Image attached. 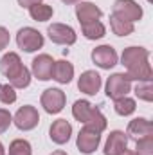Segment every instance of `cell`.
Here are the masks:
<instances>
[{"label":"cell","instance_id":"6da1fadb","mask_svg":"<svg viewBox=\"0 0 153 155\" xmlns=\"http://www.w3.org/2000/svg\"><path fill=\"white\" fill-rule=\"evenodd\" d=\"M148 49L142 47H128L124 49L121 61L128 69V79H137V81H151V67L148 63Z\"/></svg>","mask_w":153,"mask_h":155},{"label":"cell","instance_id":"7a4b0ae2","mask_svg":"<svg viewBox=\"0 0 153 155\" xmlns=\"http://www.w3.org/2000/svg\"><path fill=\"white\" fill-rule=\"evenodd\" d=\"M72 116L76 117L79 123H85L86 128H92L99 134L106 130V117L101 114L99 108L92 107L88 101H83V99L76 101L74 107H72Z\"/></svg>","mask_w":153,"mask_h":155},{"label":"cell","instance_id":"3957f363","mask_svg":"<svg viewBox=\"0 0 153 155\" xmlns=\"http://www.w3.org/2000/svg\"><path fill=\"white\" fill-rule=\"evenodd\" d=\"M16 43L22 51L34 52V51L43 47V35L36 29H33V27H24L16 35Z\"/></svg>","mask_w":153,"mask_h":155},{"label":"cell","instance_id":"277c9868","mask_svg":"<svg viewBox=\"0 0 153 155\" xmlns=\"http://www.w3.org/2000/svg\"><path fill=\"white\" fill-rule=\"evenodd\" d=\"M112 15L126 20V22H137L142 18V7L135 0H115Z\"/></svg>","mask_w":153,"mask_h":155},{"label":"cell","instance_id":"5b68a950","mask_svg":"<svg viewBox=\"0 0 153 155\" xmlns=\"http://www.w3.org/2000/svg\"><path fill=\"white\" fill-rule=\"evenodd\" d=\"M99 143H101V134H99V132H96V130H92V128H86V126L79 130L76 144H77V150H79L81 153H85V155L94 153V152L97 150Z\"/></svg>","mask_w":153,"mask_h":155},{"label":"cell","instance_id":"8992f818","mask_svg":"<svg viewBox=\"0 0 153 155\" xmlns=\"http://www.w3.org/2000/svg\"><path fill=\"white\" fill-rule=\"evenodd\" d=\"M132 90V81L128 79L126 74H112L106 81V96L110 99H119L124 97Z\"/></svg>","mask_w":153,"mask_h":155},{"label":"cell","instance_id":"52a82bcc","mask_svg":"<svg viewBox=\"0 0 153 155\" xmlns=\"http://www.w3.org/2000/svg\"><path fill=\"white\" fill-rule=\"evenodd\" d=\"M13 121H15V124H16L18 130H24V132L33 130V128L38 126V123H40L38 110H36L34 107H31V105L20 107L18 112L15 114V119H13Z\"/></svg>","mask_w":153,"mask_h":155},{"label":"cell","instance_id":"ba28073f","mask_svg":"<svg viewBox=\"0 0 153 155\" xmlns=\"http://www.w3.org/2000/svg\"><path fill=\"white\" fill-rule=\"evenodd\" d=\"M41 107L47 114H58L65 107V92L60 88H47L41 94Z\"/></svg>","mask_w":153,"mask_h":155},{"label":"cell","instance_id":"9c48e42d","mask_svg":"<svg viewBox=\"0 0 153 155\" xmlns=\"http://www.w3.org/2000/svg\"><path fill=\"white\" fill-rule=\"evenodd\" d=\"M47 35H49L50 41H54L58 45H72V43H76V31L70 25H65V24L49 25Z\"/></svg>","mask_w":153,"mask_h":155},{"label":"cell","instance_id":"30bf717a","mask_svg":"<svg viewBox=\"0 0 153 155\" xmlns=\"http://www.w3.org/2000/svg\"><path fill=\"white\" fill-rule=\"evenodd\" d=\"M92 61L99 69H112L117 65V52L112 45H99L92 51Z\"/></svg>","mask_w":153,"mask_h":155},{"label":"cell","instance_id":"8fae6325","mask_svg":"<svg viewBox=\"0 0 153 155\" xmlns=\"http://www.w3.org/2000/svg\"><path fill=\"white\" fill-rule=\"evenodd\" d=\"M52 71H54V60L49 54H40L33 60V74L41 81L52 79Z\"/></svg>","mask_w":153,"mask_h":155},{"label":"cell","instance_id":"7c38bea8","mask_svg":"<svg viewBox=\"0 0 153 155\" xmlns=\"http://www.w3.org/2000/svg\"><path fill=\"white\" fill-rule=\"evenodd\" d=\"M128 148V137L124 132L121 130H114L110 132L106 144H105V155H121Z\"/></svg>","mask_w":153,"mask_h":155},{"label":"cell","instance_id":"4fadbf2b","mask_svg":"<svg viewBox=\"0 0 153 155\" xmlns=\"http://www.w3.org/2000/svg\"><path fill=\"white\" fill-rule=\"evenodd\" d=\"M49 135L56 144H65V143H69V139L72 135V126L67 119H58L50 124Z\"/></svg>","mask_w":153,"mask_h":155},{"label":"cell","instance_id":"5bb4252c","mask_svg":"<svg viewBox=\"0 0 153 155\" xmlns=\"http://www.w3.org/2000/svg\"><path fill=\"white\" fill-rule=\"evenodd\" d=\"M101 15H103L101 9L96 4H92V2H79L76 5V16H77V20H79L81 25L97 22L101 18Z\"/></svg>","mask_w":153,"mask_h":155},{"label":"cell","instance_id":"9a60e30c","mask_svg":"<svg viewBox=\"0 0 153 155\" xmlns=\"http://www.w3.org/2000/svg\"><path fill=\"white\" fill-rule=\"evenodd\" d=\"M77 88L83 92V94H88V96H94L99 92L101 88V76L96 72V71H86L83 72L79 79H77Z\"/></svg>","mask_w":153,"mask_h":155},{"label":"cell","instance_id":"2e32d148","mask_svg":"<svg viewBox=\"0 0 153 155\" xmlns=\"http://www.w3.org/2000/svg\"><path fill=\"white\" fill-rule=\"evenodd\" d=\"M22 67H24L22 65V60H20V56L16 52H7L0 60V74H4L7 79L16 76L22 71Z\"/></svg>","mask_w":153,"mask_h":155},{"label":"cell","instance_id":"e0dca14e","mask_svg":"<svg viewBox=\"0 0 153 155\" xmlns=\"http://www.w3.org/2000/svg\"><path fill=\"white\" fill-rule=\"evenodd\" d=\"M126 135H130L135 141H139L142 137H148V135H153V124L148 119H144V117H137V119L130 121Z\"/></svg>","mask_w":153,"mask_h":155},{"label":"cell","instance_id":"ac0fdd59","mask_svg":"<svg viewBox=\"0 0 153 155\" xmlns=\"http://www.w3.org/2000/svg\"><path fill=\"white\" fill-rule=\"evenodd\" d=\"M74 78V67L72 63L65 61V60H60V61H54V71H52V79H56L58 83L61 85H67L70 83Z\"/></svg>","mask_w":153,"mask_h":155},{"label":"cell","instance_id":"d6986e66","mask_svg":"<svg viewBox=\"0 0 153 155\" xmlns=\"http://www.w3.org/2000/svg\"><path fill=\"white\" fill-rule=\"evenodd\" d=\"M110 27L117 36H128L133 33V24L132 22H126L115 15H110Z\"/></svg>","mask_w":153,"mask_h":155},{"label":"cell","instance_id":"ffe728a7","mask_svg":"<svg viewBox=\"0 0 153 155\" xmlns=\"http://www.w3.org/2000/svg\"><path fill=\"white\" fill-rule=\"evenodd\" d=\"M81 31H83V36L86 40H99L105 36V33H106V29H105V25L97 20V22H92V24H85V25H81Z\"/></svg>","mask_w":153,"mask_h":155},{"label":"cell","instance_id":"44dd1931","mask_svg":"<svg viewBox=\"0 0 153 155\" xmlns=\"http://www.w3.org/2000/svg\"><path fill=\"white\" fill-rule=\"evenodd\" d=\"M29 13H31V18L36 20V22H47L50 16H52V7L47 5V4H34L29 7Z\"/></svg>","mask_w":153,"mask_h":155},{"label":"cell","instance_id":"7402d4cb","mask_svg":"<svg viewBox=\"0 0 153 155\" xmlns=\"http://www.w3.org/2000/svg\"><path fill=\"white\" fill-rule=\"evenodd\" d=\"M115 112L119 114V116H130V114H133L135 112V101L132 99V97H128V96H124V97H119V99H115V105H114Z\"/></svg>","mask_w":153,"mask_h":155},{"label":"cell","instance_id":"603a6c76","mask_svg":"<svg viewBox=\"0 0 153 155\" xmlns=\"http://www.w3.org/2000/svg\"><path fill=\"white\" fill-rule=\"evenodd\" d=\"M29 83H31V72H29L27 67H22V71H20L16 76L9 79V85H11L13 88H25Z\"/></svg>","mask_w":153,"mask_h":155},{"label":"cell","instance_id":"cb8c5ba5","mask_svg":"<svg viewBox=\"0 0 153 155\" xmlns=\"http://www.w3.org/2000/svg\"><path fill=\"white\" fill-rule=\"evenodd\" d=\"M7 155H33L31 153V144L25 139H15L9 144V153Z\"/></svg>","mask_w":153,"mask_h":155},{"label":"cell","instance_id":"d4e9b609","mask_svg":"<svg viewBox=\"0 0 153 155\" xmlns=\"http://www.w3.org/2000/svg\"><path fill=\"white\" fill-rule=\"evenodd\" d=\"M135 153L137 155H153V135L142 137L135 141Z\"/></svg>","mask_w":153,"mask_h":155},{"label":"cell","instance_id":"484cf974","mask_svg":"<svg viewBox=\"0 0 153 155\" xmlns=\"http://www.w3.org/2000/svg\"><path fill=\"white\" fill-rule=\"evenodd\" d=\"M135 96L144 101H153V87L151 81H142L135 87Z\"/></svg>","mask_w":153,"mask_h":155},{"label":"cell","instance_id":"4316f807","mask_svg":"<svg viewBox=\"0 0 153 155\" xmlns=\"http://www.w3.org/2000/svg\"><path fill=\"white\" fill-rule=\"evenodd\" d=\"M0 101L5 105H11L16 101V92L11 85H0Z\"/></svg>","mask_w":153,"mask_h":155},{"label":"cell","instance_id":"83f0119b","mask_svg":"<svg viewBox=\"0 0 153 155\" xmlns=\"http://www.w3.org/2000/svg\"><path fill=\"white\" fill-rule=\"evenodd\" d=\"M11 123H13V117H11V114H9V110L0 108V134H4V132L9 128Z\"/></svg>","mask_w":153,"mask_h":155},{"label":"cell","instance_id":"f1b7e54d","mask_svg":"<svg viewBox=\"0 0 153 155\" xmlns=\"http://www.w3.org/2000/svg\"><path fill=\"white\" fill-rule=\"evenodd\" d=\"M9 45V33L5 27H0V51H4Z\"/></svg>","mask_w":153,"mask_h":155},{"label":"cell","instance_id":"f546056e","mask_svg":"<svg viewBox=\"0 0 153 155\" xmlns=\"http://www.w3.org/2000/svg\"><path fill=\"white\" fill-rule=\"evenodd\" d=\"M18 4H20L22 7H31V5H34V4H41V0H18Z\"/></svg>","mask_w":153,"mask_h":155},{"label":"cell","instance_id":"4dcf8cb0","mask_svg":"<svg viewBox=\"0 0 153 155\" xmlns=\"http://www.w3.org/2000/svg\"><path fill=\"white\" fill-rule=\"evenodd\" d=\"M50 155H67V153H65L63 150H56V152H52Z\"/></svg>","mask_w":153,"mask_h":155},{"label":"cell","instance_id":"1f68e13d","mask_svg":"<svg viewBox=\"0 0 153 155\" xmlns=\"http://www.w3.org/2000/svg\"><path fill=\"white\" fill-rule=\"evenodd\" d=\"M121 155H137V153H135V152H132V150H124Z\"/></svg>","mask_w":153,"mask_h":155},{"label":"cell","instance_id":"d6a6232c","mask_svg":"<svg viewBox=\"0 0 153 155\" xmlns=\"http://www.w3.org/2000/svg\"><path fill=\"white\" fill-rule=\"evenodd\" d=\"M61 2H65V4H76V2H79V0H61Z\"/></svg>","mask_w":153,"mask_h":155},{"label":"cell","instance_id":"836d02e7","mask_svg":"<svg viewBox=\"0 0 153 155\" xmlns=\"http://www.w3.org/2000/svg\"><path fill=\"white\" fill-rule=\"evenodd\" d=\"M0 155H5V152H4V144L0 143Z\"/></svg>","mask_w":153,"mask_h":155}]
</instances>
